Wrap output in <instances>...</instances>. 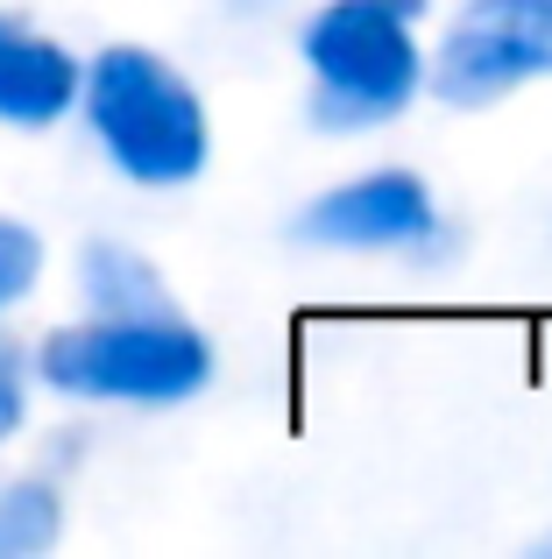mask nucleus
<instances>
[{
  "label": "nucleus",
  "mask_w": 552,
  "mask_h": 559,
  "mask_svg": "<svg viewBox=\"0 0 552 559\" xmlns=\"http://www.w3.org/2000/svg\"><path fill=\"white\" fill-rule=\"evenodd\" d=\"M36 390L64 404H121V411H170L213 390L220 347L184 305L164 312H85L71 326H50L36 347Z\"/></svg>",
  "instance_id": "nucleus-1"
},
{
  "label": "nucleus",
  "mask_w": 552,
  "mask_h": 559,
  "mask_svg": "<svg viewBox=\"0 0 552 559\" xmlns=\"http://www.w3.org/2000/svg\"><path fill=\"white\" fill-rule=\"evenodd\" d=\"M85 135L113 164V178L142 191H184L213 164V114L206 93L149 43H107L79 71V107Z\"/></svg>",
  "instance_id": "nucleus-2"
},
{
  "label": "nucleus",
  "mask_w": 552,
  "mask_h": 559,
  "mask_svg": "<svg viewBox=\"0 0 552 559\" xmlns=\"http://www.w3.org/2000/svg\"><path fill=\"white\" fill-rule=\"evenodd\" d=\"M304 57V121L319 135H369L389 128L425 93V43L418 22L389 14L383 0H319L298 28Z\"/></svg>",
  "instance_id": "nucleus-3"
},
{
  "label": "nucleus",
  "mask_w": 552,
  "mask_h": 559,
  "mask_svg": "<svg viewBox=\"0 0 552 559\" xmlns=\"http://www.w3.org/2000/svg\"><path fill=\"white\" fill-rule=\"evenodd\" d=\"M290 241L319 248V255H397L411 270H440L460 255V234L440 213V191L404 164L361 170V178H340L319 199H304L290 213Z\"/></svg>",
  "instance_id": "nucleus-4"
},
{
  "label": "nucleus",
  "mask_w": 552,
  "mask_h": 559,
  "mask_svg": "<svg viewBox=\"0 0 552 559\" xmlns=\"http://www.w3.org/2000/svg\"><path fill=\"white\" fill-rule=\"evenodd\" d=\"M539 79H552V0H460L425 50V93L460 114H482Z\"/></svg>",
  "instance_id": "nucleus-5"
},
{
  "label": "nucleus",
  "mask_w": 552,
  "mask_h": 559,
  "mask_svg": "<svg viewBox=\"0 0 552 559\" xmlns=\"http://www.w3.org/2000/svg\"><path fill=\"white\" fill-rule=\"evenodd\" d=\"M79 71L85 57L71 43L0 14V128H57L79 107Z\"/></svg>",
  "instance_id": "nucleus-6"
},
{
  "label": "nucleus",
  "mask_w": 552,
  "mask_h": 559,
  "mask_svg": "<svg viewBox=\"0 0 552 559\" xmlns=\"http://www.w3.org/2000/svg\"><path fill=\"white\" fill-rule=\"evenodd\" d=\"M79 305L85 312H164V305H178V298H170L164 270H156L135 241L99 234V241L79 248Z\"/></svg>",
  "instance_id": "nucleus-7"
},
{
  "label": "nucleus",
  "mask_w": 552,
  "mask_h": 559,
  "mask_svg": "<svg viewBox=\"0 0 552 559\" xmlns=\"http://www.w3.org/2000/svg\"><path fill=\"white\" fill-rule=\"evenodd\" d=\"M64 538V489L57 475H8L0 481V559H36Z\"/></svg>",
  "instance_id": "nucleus-8"
},
{
  "label": "nucleus",
  "mask_w": 552,
  "mask_h": 559,
  "mask_svg": "<svg viewBox=\"0 0 552 559\" xmlns=\"http://www.w3.org/2000/svg\"><path fill=\"white\" fill-rule=\"evenodd\" d=\"M43 270H50V248H43V234L28 227V219L0 213V319L22 312V305L36 298Z\"/></svg>",
  "instance_id": "nucleus-9"
},
{
  "label": "nucleus",
  "mask_w": 552,
  "mask_h": 559,
  "mask_svg": "<svg viewBox=\"0 0 552 559\" xmlns=\"http://www.w3.org/2000/svg\"><path fill=\"white\" fill-rule=\"evenodd\" d=\"M28 404H36V361H28V347L14 341L8 319H0V447L22 439Z\"/></svg>",
  "instance_id": "nucleus-10"
},
{
  "label": "nucleus",
  "mask_w": 552,
  "mask_h": 559,
  "mask_svg": "<svg viewBox=\"0 0 552 559\" xmlns=\"http://www.w3.org/2000/svg\"><path fill=\"white\" fill-rule=\"evenodd\" d=\"M227 8H235V14H269L276 0H227Z\"/></svg>",
  "instance_id": "nucleus-11"
},
{
  "label": "nucleus",
  "mask_w": 552,
  "mask_h": 559,
  "mask_svg": "<svg viewBox=\"0 0 552 559\" xmlns=\"http://www.w3.org/2000/svg\"><path fill=\"white\" fill-rule=\"evenodd\" d=\"M531 559H552V532H539V538H531Z\"/></svg>",
  "instance_id": "nucleus-12"
}]
</instances>
